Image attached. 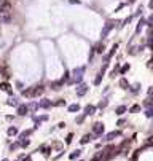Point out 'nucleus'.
I'll return each instance as SVG.
<instances>
[{
  "label": "nucleus",
  "instance_id": "33",
  "mask_svg": "<svg viewBox=\"0 0 153 161\" xmlns=\"http://www.w3.org/2000/svg\"><path fill=\"white\" fill-rule=\"evenodd\" d=\"M147 45H148V46H150L151 50H153V37H150V38L147 40Z\"/></svg>",
  "mask_w": 153,
  "mask_h": 161
},
{
  "label": "nucleus",
  "instance_id": "23",
  "mask_svg": "<svg viewBox=\"0 0 153 161\" xmlns=\"http://www.w3.org/2000/svg\"><path fill=\"white\" fill-rule=\"evenodd\" d=\"M143 105H145V108L153 107V97H151V99H148V101H143Z\"/></svg>",
  "mask_w": 153,
  "mask_h": 161
},
{
  "label": "nucleus",
  "instance_id": "13",
  "mask_svg": "<svg viewBox=\"0 0 153 161\" xmlns=\"http://www.w3.org/2000/svg\"><path fill=\"white\" fill-rule=\"evenodd\" d=\"M62 83H64V80L53 81V83H51V88H53V89H61V86H62Z\"/></svg>",
  "mask_w": 153,
  "mask_h": 161
},
{
  "label": "nucleus",
  "instance_id": "43",
  "mask_svg": "<svg viewBox=\"0 0 153 161\" xmlns=\"http://www.w3.org/2000/svg\"><path fill=\"white\" fill-rule=\"evenodd\" d=\"M132 161H137V159H132Z\"/></svg>",
  "mask_w": 153,
  "mask_h": 161
},
{
  "label": "nucleus",
  "instance_id": "7",
  "mask_svg": "<svg viewBox=\"0 0 153 161\" xmlns=\"http://www.w3.org/2000/svg\"><path fill=\"white\" fill-rule=\"evenodd\" d=\"M120 136H121V131H112V132H108L105 136V139H107V140H113V139H116Z\"/></svg>",
  "mask_w": 153,
  "mask_h": 161
},
{
  "label": "nucleus",
  "instance_id": "14",
  "mask_svg": "<svg viewBox=\"0 0 153 161\" xmlns=\"http://www.w3.org/2000/svg\"><path fill=\"white\" fill-rule=\"evenodd\" d=\"M0 89H2V91H7V93L11 94V86L8 85V83H0Z\"/></svg>",
  "mask_w": 153,
  "mask_h": 161
},
{
  "label": "nucleus",
  "instance_id": "10",
  "mask_svg": "<svg viewBox=\"0 0 153 161\" xmlns=\"http://www.w3.org/2000/svg\"><path fill=\"white\" fill-rule=\"evenodd\" d=\"M85 113H86V115H94V113H96V107L91 105V104H88V105L85 107Z\"/></svg>",
  "mask_w": 153,
  "mask_h": 161
},
{
  "label": "nucleus",
  "instance_id": "30",
  "mask_svg": "<svg viewBox=\"0 0 153 161\" xmlns=\"http://www.w3.org/2000/svg\"><path fill=\"white\" fill-rule=\"evenodd\" d=\"M54 105H59V107H62V105H65V102L62 101V99H59V101H56V102H54Z\"/></svg>",
  "mask_w": 153,
  "mask_h": 161
},
{
  "label": "nucleus",
  "instance_id": "28",
  "mask_svg": "<svg viewBox=\"0 0 153 161\" xmlns=\"http://www.w3.org/2000/svg\"><path fill=\"white\" fill-rule=\"evenodd\" d=\"M139 110H140V107H139V105H132V107H131V113H137Z\"/></svg>",
  "mask_w": 153,
  "mask_h": 161
},
{
  "label": "nucleus",
  "instance_id": "40",
  "mask_svg": "<svg viewBox=\"0 0 153 161\" xmlns=\"http://www.w3.org/2000/svg\"><path fill=\"white\" fill-rule=\"evenodd\" d=\"M124 123V120H118V123H116V126H121V124H123Z\"/></svg>",
  "mask_w": 153,
  "mask_h": 161
},
{
  "label": "nucleus",
  "instance_id": "11",
  "mask_svg": "<svg viewBox=\"0 0 153 161\" xmlns=\"http://www.w3.org/2000/svg\"><path fill=\"white\" fill-rule=\"evenodd\" d=\"M104 50H105V48H104V43H96V46H94V51L96 53H104Z\"/></svg>",
  "mask_w": 153,
  "mask_h": 161
},
{
  "label": "nucleus",
  "instance_id": "16",
  "mask_svg": "<svg viewBox=\"0 0 153 161\" xmlns=\"http://www.w3.org/2000/svg\"><path fill=\"white\" fill-rule=\"evenodd\" d=\"M120 86H121L123 89H128V88H129V83H128V80H126V78H121V80H120Z\"/></svg>",
  "mask_w": 153,
  "mask_h": 161
},
{
  "label": "nucleus",
  "instance_id": "20",
  "mask_svg": "<svg viewBox=\"0 0 153 161\" xmlns=\"http://www.w3.org/2000/svg\"><path fill=\"white\" fill-rule=\"evenodd\" d=\"M40 151H42V153L45 155V156H50V151H51V148H50V147H42V148H40Z\"/></svg>",
  "mask_w": 153,
  "mask_h": 161
},
{
  "label": "nucleus",
  "instance_id": "1",
  "mask_svg": "<svg viewBox=\"0 0 153 161\" xmlns=\"http://www.w3.org/2000/svg\"><path fill=\"white\" fill-rule=\"evenodd\" d=\"M85 66L83 67H77L75 70L72 72V77H70V80H69V83H80V81L83 80V75H85Z\"/></svg>",
  "mask_w": 153,
  "mask_h": 161
},
{
  "label": "nucleus",
  "instance_id": "3",
  "mask_svg": "<svg viewBox=\"0 0 153 161\" xmlns=\"http://www.w3.org/2000/svg\"><path fill=\"white\" fill-rule=\"evenodd\" d=\"M113 29V23H107L105 26H104V29H102V34H100V37L102 38H105L107 35H108V32Z\"/></svg>",
  "mask_w": 153,
  "mask_h": 161
},
{
  "label": "nucleus",
  "instance_id": "18",
  "mask_svg": "<svg viewBox=\"0 0 153 161\" xmlns=\"http://www.w3.org/2000/svg\"><path fill=\"white\" fill-rule=\"evenodd\" d=\"M89 140H91V136H89V134H86V136H83V137H81L80 143H81V145H85V143H88Z\"/></svg>",
  "mask_w": 153,
  "mask_h": 161
},
{
  "label": "nucleus",
  "instance_id": "35",
  "mask_svg": "<svg viewBox=\"0 0 153 161\" xmlns=\"http://www.w3.org/2000/svg\"><path fill=\"white\" fill-rule=\"evenodd\" d=\"M19 145H21V147H27V145H29V140H27V139H24V140H21Z\"/></svg>",
  "mask_w": 153,
  "mask_h": 161
},
{
  "label": "nucleus",
  "instance_id": "15",
  "mask_svg": "<svg viewBox=\"0 0 153 161\" xmlns=\"http://www.w3.org/2000/svg\"><path fill=\"white\" fill-rule=\"evenodd\" d=\"M51 105H53V104L48 101V99H43V101L40 102V107H42V108H50Z\"/></svg>",
  "mask_w": 153,
  "mask_h": 161
},
{
  "label": "nucleus",
  "instance_id": "21",
  "mask_svg": "<svg viewBox=\"0 0 153 161\" xmlns=\"http://www.w3.org/2000/svg\"><path fill=\"white\" fill-rule=\"evenodd\" d=\"M80 153H81L80 150H75V151H73V153H70V156H69V158H70V159H77L78 156H80Z\"/></svg>",
  "mask_w": 153,
  "mask_h": 161
},
{
  "label": "nucleus",
  "instance_id": "39",
  "mask_svg": "<svg viewBox=\"0 0 153 161\" xmlns=\"http://www.w3.org/2000/svg\"><path fill=\"white\" fill-rule=\"evenodd\" d=\"M69 2H70V3H75V5H78V3H80V0H69Z\"/></svg>",
  "mask_w": 153,
  "mask_h": 161
},
{
  "label": "nucleus",
  "instance_id": "5",
  "mask_svg": "<svg viewBox=\"0 0 153 161\" xmlns=\"http://www.w3.org/2000/svg\"><path fill=\"white\" fill-rule=\"evenodd\" d=\"M93 132L96 134V136H100V134L104 132V124L102 123H96L94 128H93Z\"/></svg>",
  "mask_w": 153,
  "mask_h": 161
},
{
  "label": "nucleus",
  "instance_id": "38",
  "mask_svg": "<svg viewBox=\"0 0 153 161\" xmlns=\"http://www.w3.org/2000/svg\"><path fill=\"white\" fill-rule=\"evenodd\" d=\"M148 26H153V15L148 18Z\"/></svg>",
  "mask_w": 153,
  "mask_h": 161
},
{
  "label": "nucleus",
  "instance_id": "8",
  "mask_svg": "<svg viewBox=\"0 0 153 161\" xmlns=\"http://www.w3.org/2000/svg\"><path fill=\"white\" fill-rule=\"evenodd\" d=\"M116 50H118V45H113V46H112V50H110V53L104 56V62H107V61H108V59H110V58H112L113 54L116 53Z\"/></svg>",
  "mask_w": 153,
  "mask_h": 161
},
{
  "label": "nucleus",
  "instance_id": "17",
  "mask_svg": "<svg viewBox=\"0 0 153 161\" xmlns=\"http://www.w3.org/2000/svg\"><path fill=\"white\" fill-rule=\"evenodd\" d=\"M8 136H16L18 134V128H15V126H11V128H8Z\"/></svg>",
  "mask_w": 153,
  "mask_h": 161
},
{
  "label": "nucleus",
  "instance_id": "42",
  "mask_svg": "<svg viewBox=\"0 0 153 161\" xmlns=\"http://www.w3.org/2000/svg\"><path fill=\"white\" fill-rule=\"evenodd\" d=\"M129 2H134V0H129Z\"/></svg>",
  "mask_w": 153,
  "mask_h": 161
},
{
  "label": "nucleus",
  "instance_id": "19",
  "mask_svg": "<svg viewBox=\"0 0 153 161\" xmlns=\"http://www.w3.org/2000/svg\"><path fill=\"white\" fill-rule=\"evenodd\" d=\"M145 116H147V118H153V107L145 108Z\"/></svg>",
  "mask_w": 153,
  "mask_h": 161
},
{
  "label": "nucleus",
  "instance_id": "12",
  "mask_svg": "<svg viewBox=\"0 0 153 161\" xmlns=\"http://www.w3.org/2000/svg\"><path fill=\"white\" fill-rule=\"evenodd\" d=\"M145 23H147V21L145 19H140V21H139V24H137V27H135V34H139V32H140V30H142V27H143V26H145Z\"/></svg>",
  "mask_w": 153,
  "mask_h": 161
},
{
  "label": "nucleus",
  "instance_id": "25",
  "mask_svg": "<svg viewBox=\"0 0 153 161\" xmlns=\"http://www.w3.org/2000/svg\"><path fill=\"white\" fill-rule=\"evenodd\" d=\"M145 147H153V136H150L145 142Z\"/></svg>",
  "mask_w": 153,
  "mask_h": 161
},
{
  "label": "nucleus",
  "instance_id": "31",
  "mask_svg": "<svg viewBox=\"0 0 153 161\" xmlns=\"http://www.w3.org/2000/svg\"><path fill=\"white\" fill-rule=\"evenodd\" d=\"M72 137H73V134L70 132V134H69L67 137H65V143H70V142H72Z\"/></svg>",
  "mask_w": 153,
  "mask_h": 161
},
{
  "label": "nucleus",
  "instance_id": "34",
  "mask_svg": "<svg viewBox=\"0 0 153 161\" xmlns=\"http://www.w3.org/2000/svg\"><path fill=\"white\" fill-rule=\"evenodd\" d=\"M147 96H150V97H153V86H150V88L147 89Z\"/></svg>",
  "mask_w": 153,
  "mask_h": 161
},
{
  "label": "nucleus",
  "instance_id": "26",
  "mask_svg": "<svg viewBox=\"0 0 153 161\" xmlns=\"http://www.w3.org/2000/svg\"><path fill=\"white\" fill-rule=\"evenodd\" d=\"M100 81H102V73H99V75L94 78V85H99Z\"/></svg>",
  "mask_w": 153,
  "mask_h": 161
},
{
  "label": "nucleus",
  "instance_id": "2",
  "mask_svg": "<svg viewBox=\"0 0 153 161\" xmlns=\"http://www.w3.org/2000/svg\"><path fill=\"white\" fill-rule=\"evenodd\" d=\"M10 11H11L10 2H2V3H0V13H3V15H8Z\"/></svg>",
  "mask_w": 153,
  "mask_h": 161
},
{
  "label": "nucleus",
  "instance_id": "6",
  "mask_svg": "<svg viewBox=\"0 0 153 161\" xmlns=\"http://www.w3.org/2000/svg\"><path fill=\"white\" fill-rule=\"evenodd\" d=\"M45 88L43 86H35V88H32V97H37V96H42Z\"/></svg>",
  "mask_w": 153,
  "mask_h": 161
},
{
  "label": "nucleus",
  "instance_id": "32",
  "mask_svg": "<svg viewBox=\"0 0 153 161\" xmlns=\"http://www.w3.org/2000/svg\"><path fill=\"white\" fill-rule=\"evenodd\" d=\"M2 75L5 77V78H10V72H8L7 69H3V70H2Z\"/></svg>",
  "mask_w": 153,
  "mask_h": 161
},
{
  "label": "nucleus",
  "instance_id": "37",
  "mask_svg": "<svg viewBox=\"0 0 153 161\" xmlns=\"http://www.w3.org/2000/svg\"><path fill=\"white\" fill-rule=\"evenodd\" d=\"M8 105H16V101L15 99H10V101H8Z\"/></svg>",
  "mask_w": 153,
  "mask_h": 161
},
{
  "label": "nucleus",
  "instance_id": "27",
  "mask_svg": "<svg viewBox=\"0 0 153 161\" xmlns=\"http://www.w3.org/2000/svg\"><path fill=\"white\" fill-rule=\"evenodd\" d=\"M30 134H32V131H30V129H27V131H24L23 134H21V139H26L27 136H30Z\"/></svg>",
  "mask_w": 153,
  "mask_h": 161
},
{
  "label": "nucleus",
  "instance_id": "29",
  "mask_svg": "<svg viewBox=\"0 0 153 161\" xmlns=\"http://www.w3.org/2000/svg\"><path fill=\"white\" fill-rule=\"evenodd\" d=\"M83 120H85V115H78L77 118H75V121H77L78 124H80V123H83Z\"/></svg>",
  "mask_w": 153,
  "mask_h": 161
},
{
  "label": "nucleus",
  "instance_id": "41",
  "mask_svg": "<svg viewBox=\"0 0 153 161\" xmlns=\"http://www.w3.org/2000/svg\"><path fill=\"white\" fill-rule=\"evenodd\" d=\"M23 161H30V158H29V156H27V158H24Z\"/></svg>",
  "mask_w": 153,
  "mask_h": 161
},
{
  "label": "nucleus",
  "instance_id": "22",
  "mask_svg": "<svg viewBox=\"0 0 153 161\" xmlns=\"http://www.w3.org/2000/svg\"><path fill=\"white\" fill-rule=\"evenodd\" d=\"M69 110H70V112H78V110H80V105H78V104H72V105L69 107Z\"/></svg>",
  "mask_w": 153,
  "mask_h": 161
},
{
  "label": "nucleus",
  "instance_id": "24",
  "mask_svg": "<svg viewBox=\"0 0 153 161\" xmlns=\"http://www.w3.org/2000/svg\"><path fill=\"white\" fill-rule=\"evenodd\" d=\"M124 112H126V107H124V105H120V107H116V113H118V115L124 113Z\"/></svg>",
  "mask_w": 153,
  "mask_h": 161
},
{
  "label": "nucleus",
  "instance_id": "4",
  "mask_svg": "<svg viewBox=\"0 0 153 161\" xmlns=\"http://www.w3.org/2000/svg\"><path fill=\"white\" fill-rule=\"evenodd\" d=\"M86 93H88V86H86L85 83H80V85H78V88H77V94L81 97V96H85Z\"/></svg>",
  "mask_w": 153,
  "mask_h": 161
},
{
  "label": "nucleus",
  "instance_id": "9",
  "mask_svg": "<svg viewBox=\"0 0 153 161\" xmlns=\"http://www.w3.org/2000/svg\"><path fill=\"white\" fill-rule=\"evenodd\" d=\"M27 110H29V107L27 105H24V104H21V105H18V115H26L27 113Z\"/></svg>",
  "mask_w": 153,
  "mask_h": 161
},
{
  "label": "nucleus",
  "instance_id": "36",
  "mask_svg": "<svg viewBox=\"0 0 153 161\" xmlns=\"http://www.w3.org/2000/svg\"><path fill=\"white\" fill-rule=\"evenodd\" d=\"M128 70H129V66H128V64H124V66L121 67V73H124V72H128Z\"/></svg>",
  "mask_w": 153,
  "mask_h": 161
}]
</instances>
